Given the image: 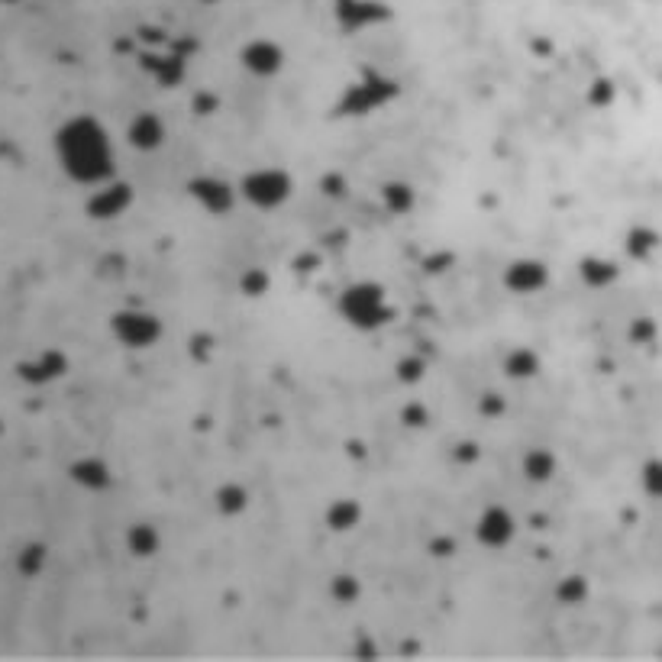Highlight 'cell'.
Instances as JSON below:
<instances>
[{"mask_svg":"<svg viewBox=\"0 0 662 662\" xmlns=\"http://www.w3.org/2000/svg\"><path fill=\"white\" fill-rule=\"evenodd\" d=\"M272 288V278L265 269H249L239 275V291L246 294V298H262V294H269Z\"/></svg>","mask_w":662,"mask_h":662,"instance_id":"cell-22","label":"cell"},{"mask_svg":"<svg viewBox=\"0 0 662 662\" xmlns=\"http://www.w3.org/2000/svg\"><path fill=\"white\" fill-rule=\"evenodd\" d=\"M501 369H504L507 378H511V382H533V378L543 372V362H540V356H537V349L517 346V349H511V352L504 356Z\"/></svg>","mask_w":662,"mask_h":662,"instance_id":"cell-15","label":"cell"},{"mask_svg":"<svg viewBox=\"0 0 662 662\" xmlns=\"http://www.w3.org/2000/svg\"><path fill=\"white\" fill-rule=\"evenodd\" d=\"M588 595H591V582L582 572H572V575H566V579H559V585H556V601L569 604V608L572 604H582Z\"/></svg>","mask_w":662,"mask_h":662,"instance_id":"cell-20","label":"cell"},{"mask_svg":"<svg viewBox=\"0 0 662 662\" xmlns=\"http://www.w3.org/2000/svg\"><path fill=\"white\" fill-rule=\"evenodd\" d=\"M656 243H659V236H656L653 227H633V230L627 233L624 249H627V256H630V259L646 262V259H650L653 252H656Z\"/></svg>","mask_w":662,"mask_h":662,"instance_id":"cell-19","label":"cell"},{"mask_svg":"<svg viewBox=\"0 0 662 662\" xmlns=\"http://www.w3.org/2000/svg\"><path fill=\"white\" fill-rule=\"evenodd\" d=\"M382 201H385V210L391 214H411L414 204H417V191L407 185V181H388L382 188Z\"/></svg>","mask_w":662,"mask_h":662,"instance_id":"cell-18","label":"cell"},{"mask_svg":"<svg viewBox=\"0 0 662 662\" xmlns=\"http://www.w3.org/2000/svg\"><path fill=\"white\" fill-rule=\"evenodd\" d=\"M123 543H126V553L133 559H152V556H159V549H162V530L152 524V520H136V524L126 527Z\"/></svg>","mask_w":662,"mask_h":662,"instance_id":"cell-12","label":"cell"},{"mask_svg":"<svg viewBox=\"0 0 662 662\" xmlns=\"http://www.w3.org/2000/svg\"><path fill=\"white\" fill-rule=\"evenodd\" d=\"M107 333L117 346L130 352H146L162 343L165 336V320L143 307H120L107 317Z\"/></svg>","mask_w":662,"mask_h":662,"instance_id":"cell-4","label":"cell"},{"mask_svg":"<svg viewBox=\"0 0 662 662\" xmlns=\"http://www.w3.org/2000/svg\"><path fill=\"white\" fill-rule=\"evenodd\" d=\"M579 278H582L585 288L604 291V288H611L617 278H621V265L611 262V259H604V256H585L579 262Z\"/></svg>","mask_w":662,"mask_h":662,"instance_id":"cell-16","label":"cell"},{"mask_svg":"<svg viewBox=\"0 0 662 662\" xmlns=\"http://www.w3.org/2000/svg\"><path fill=\"white\" fill-rule=\"evenodd\" d=\"M549 265L533 259V256H524V259H511L504 265L501 272V285L507 294H517V298H533V294H540L549 288Z\"/></svg>","mask_w":662,"mask_h":662,"instance_id":"cell-8","label":"cell"},{"mask_svg":"<svg viewBox=\"0 0 662 662\" xmlns=\"http://www.w3.org/2000/svg\"><path fill=\"white\" fill-rule=\"evenodd\" d=\"M285 65H288V52L272 36H252L249 42L239 46V68L259 81L278 78L285 72Z\"/></svg>","mask_w":662,"mask_h":662,"instance_id":"cell-5","label":"cell"},{"mask_svg":"<svg viewBox=\"0 0 662 662\" xmlns=\"http://www.w3.org/2000/svg\"><path fill=\"white\" fill-rule=\"evenodd\" d=\"M239 204L259 214H275L294 197V175L281 165H256L236 178Z\"/></svg>","mask_w":662,"mask_h":662,"instance_id":"cell-3","label":"cell"},{"mask_svg":"<svg viewBox=\"0 0 662 662\" xmlns=\"http://www.w3.org/2000/svg\"><path fill=\"white\" fill-rule=\"evenodd\" d=\"M424 375H427V362L420 359V356H404V359H398V378H401L404 385L424 382Z\"/></svg>","mask_w":662,"mask_h":662,"instance_id":"cell-23","label":"cell"},{"mask_svg":"<svg viewBox=\"0 0 662 662\" xmlns=\"http://www.w3.org/2000/svg\"><path fill=\"white\" fill-rule=\"evenodd\" d=\"M214 507H217V514L227 517V520L243 517V514L249 511V491H246V485L223 482V485L214 491Z\"/></svg>","mask_w":662,"mask_h":662,"instance_id":"cell-17","label":"cell"},{"mask_svg":"<svg viewBox=\"0 0 662 662\" xmlns=\"http://www.w3.org/2000/svg\"><path fill=\"white\" fill-rule=\"evenodd\" d=\"M136 201V188L130 181H123L120 175L104 181V185L88 188V197H84V214L97 223H110V220H120L126 210L133 207Z\"/></svg>","mask_w":662,"mask_h":662,"instance_id":"cell-6","label":"cell"},{"mask_svg":"<svg viewBox=\"0 0 662 662\" xmlns=\"http://www.w3.org/2000/svg\"><path fill=\"white\" fill-rule=\"evenodd\" d=\"M333 311L346 327L359 330V333H378L385 330L388 323L398 317L394 304L388 301V291L382 281L362 278V281H349V285L336 294Z\"/></svg>","mask_w":662,"mask_h":662,"instance_id":"cell-2","label":"cell"},{"mask_svg":"<svg viewBox=\"0 0 662 662\" xmlns=\"http://www.w3.org/2000/svg\"><path fill=\"white\" fill-rule=\"evenodd\" d=\"M456 459H459V462H466V466H472V462L478 459V446H472V443L456 446Z\"/></svg>","mask_w":662,"mask_h":662,"instance_id":"cell-29","label":"cell"},{"mask_svg":"<svg viewBox=\"0 0 662 662\" xmlns=\"http://www.w3.org/2000/svg\"><path fill=\"white\" fill-rule=\"evenodd\" d=\"M68 478L88 495H104V491L114 488V472L104 459L97 456H81L75 462H68Z\"/></svg>","mask_w":662,"mask_h":662,"instance_id":"cell-11","label":"cell"},{"mask_svg":"<svg viewBox=\"0 0 662 662\" xmlns=\"http://www.w3.org/2000/svg\"><path fill=\"white\" fill-rule=\"evenodd\" d=\"M52 156L62 175L78 188H97L120 175L117 143L107 123L94 114H72L52 133Z\"/></svg>","mask_w":662,"mask_h":662,"instance_id":"cell-1","label":"cell"},{"mask_svg":"<svg viewBox=\"0 0 662 662\" xmlns=\"http://www.w3.org/2000/svg\"><path fill=\"white\" fill-rule=\"evenodd\" d=\"M204 4H220V0H204Z\"/></svg>","mask_w":662,"mask_h":662,"instance_id":"cell-30","label":"cell"},{"mask_svg":"<svg viewBox=\"0 0 662 662\" xmlns=\"http://www.w3.org/2000/svg\"><path fill=\"white\" fill-rule=\"evenodd\" d=\"M4 4H17V0H4Z\"/></svg>","mask_w":662,"mask_h":662,"instance_id":"cell-31","label":"cell"},{"mask_svg":"<svg viewBox=\"0 0 662 662\" xmlns=\"http://www.w3.org/2000/svg\"><path fill=\"white\" fill-rule=\"evenodd\" d=\"M520 472L533 485H549L559 472V459L549 446H530L524 459H520Z\"/></svg>","mask_w":662,"mask_h":662,"instance_id":"cell-14","label":"cell"},{"mask_svg":"<svg viewBox=\"0 0 662 662\" xmlns=\"http://www.w3.org/2000/svg\"><path fill=\"white\" fill-rule=\"evenodd\" d=\"M475 543L482 549H507L517 537V517L504 504H488L475 520Z\"/></svg>","mask_w":662,"mask_h":662,"instance_id":"cell-10","label":"cell"},{"mask_svg":"<svg viewBox=\"0 0 662 662\" xmlns=\"http://www.w3.org/2000/svg\"><path fill=\"white\" fill-rule=\"evenodd\" d=\"M430 553L433 556H449V553H456V543L449 537H436V540H430Z\"/></svg>","mask_w":662,"mask_h":662,"instance_id":"cell-28","label":"cell"},{"mask_svg":"<svg viewBox=\"0 0 662 662\" xmlns=\"http://www.w3.org/2000/svg\"><path fill=\"white\" fill-rule=\"evenodd\" d=\"M401 424L411 427V430H424L430 424V411L420 401H411L401 407Z\"/></svg>","mask_w":662,"mask_h":662,"instance_id":"cell-25","label":"cell"},{"mask_svg":"<svg viewBox=\"0 0 662 662\" xmlns=\"http://www.w3.org/2000/svg\"><path fill=\"white\" fill-rule=\"evenodd\" d=\"M653 333H656L653 320H637V323L630 327V340H633V343H650Z\"/></svg>","mask_w":662,"mask_h":662,"instance_id":"cell-27","label":"cell"},{"mask_svg":"<svg viewBox=\"0 0 662 662\" xmlns=\"http://www.w3.org/2000/svg\"><path fill=\"white\" fill-rule=\"evenodd\" d=\"M185 194L210 217H227L239 204L236 181H227L220 175H191L185 185Z\"/></svg>","mask_w":662,"mask_h":662,"instance_id":"cell-7","label":"cell"},{"mask_svg":"<svg viewBox=\"0 0 662 662\" xmlns=\"http://www.w3.org/2000/svg\"><path fill=\"white\" fill-rule=\"evenodd\" d=\"M330 598L340 604H356L362 598V582L352 572H336L330 579Z\"/></svg>","mask_w":662,"mask_h":662,"instance_id":"cell-21","label":"cell"},{"mask_svg":"<svg viewBox=\"0 0 662 662\" xmlns=\"http://www.w3.org/2000/svg\"><path fill=\"white\" fill-rule=\"evenodd\" d=\"M504 411H507V401L495 391L482 394V401H478V414L482 417H504Z\"/></svg>","mask_w":662,"mask_h":662,"instance_id":"cell-26","label":"cell"},{"mask_svg":"<svg viewBox=\"0 0 662 662\" xmlns=\"http://www.w3.org/2000/svg\"><path fill=\"white\" fill-rule=\"evenodd\" d=\"M126 146L139 156H152V152H162L168 143V123L156 110H136L126 123Z\"/></svg>","mask_w":662,"mask_h":662,"instance_id":"cell-9","label":"cell"},{"mask_svg":"<svg viewBox=\"0 0 662 662\" xmlns=\"http://www.w3.org/2000/svg\"><path fill=\"white\" fill-rule=\"evenodd\" d=\"M365 517V507L359 498H336L327 504V511H323V527H327L330 533H352Z\"/></svg>","mask_w":662,"mask_h":662,"instance_id":"cell-13","label":"cell"},{"mask_svg":"<svg viewBox=\"0 0 662 662\" xmlns=\"http://www.w3.org/2000/svg\"><path fill=\"white\" fill-rule=\"evenodd\" d=\"M640 482H643V491H646L650 498H659V495H662V466H659V459H646V462H643Z\"/></svg>","mask_w":662,"mask_h":662,"instance_id":"cell-24","label":"cell"}]
</instances>
